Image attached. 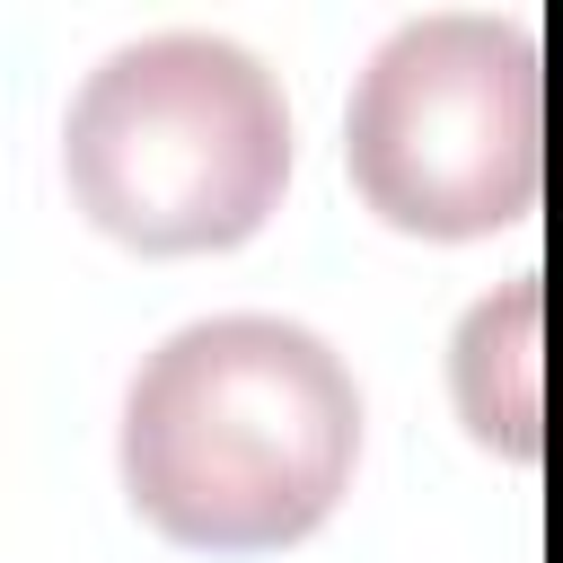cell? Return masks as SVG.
Masks as SVG:
<instances>
[{
	"label": "cell",
	"mask_w": 563,
	"mask_h": 563,
	"mask_svg": "<svg viewBox=\"0 0 563 563\" xmlns=\"http://www.w3.org/2000/svg\"><path fill=\"white\" fill-rule=\"evenodd\" d=\"M352 457L361 387L334 343L290 317H202L132 369L123 493L176 545H299L334 519Z\"/></svg>",
	"instance_id": "cell-1"
},
{
	"label": "cell",
	"mask_w": 563,
	"mask_h": 563,
	"mask_svg": "<svg viewBox=\"0 0 563 563\" xmlns=\"http://www.w3.org/2000/svg\"><path fill=\"white\" fill-rule=\"evenodd\" d=\"M70 202L141 255H211L273 220L290 185V106L229 35L114 44L62 123Z\"/></svg>",
	"instance_id": "cell-2"
},
{
	"label": "cell",
	"mask_w": 563,
	"mask_h": 563,
	"mask_svg": "<svg viewBox=\"0 0 563 563\" xmlns=\"http://www.w3.org/2000/svg\"><path fill=\"white\" fill-rule=\"evenodd\" d=\"M352 194L405 238H484L528 220L545 176L537 44L484 9L405 18L343 106Z\"/></svg>",
	"instance_id": "cell-3"
},
{
	"label": "cell",
	"mask_w": 563,
	"mask_h": 563,
	"mask_svg": "<svg viewBox=\"0 0 563 563\" xmlns=\"http://www.w3.org/2000/svg\"><path fill=\"white\" fill-rule=\"evenodd\" d=\"M537 308H545V290H537V273H510L493 299H475L466 308V325H457V352H449V387H457V413H466V431L484 440V449H501V457H537Z\"/></svg>",
	"instance_id": "cell-4"
}]
</instances>
